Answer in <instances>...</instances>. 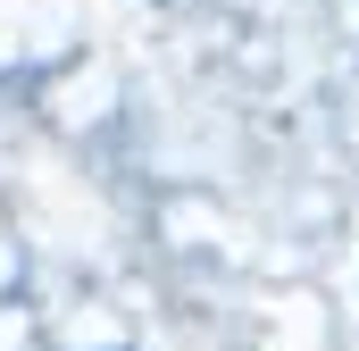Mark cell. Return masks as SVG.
I'll return each mask as SVG.
<instances>
[]
</instances>
